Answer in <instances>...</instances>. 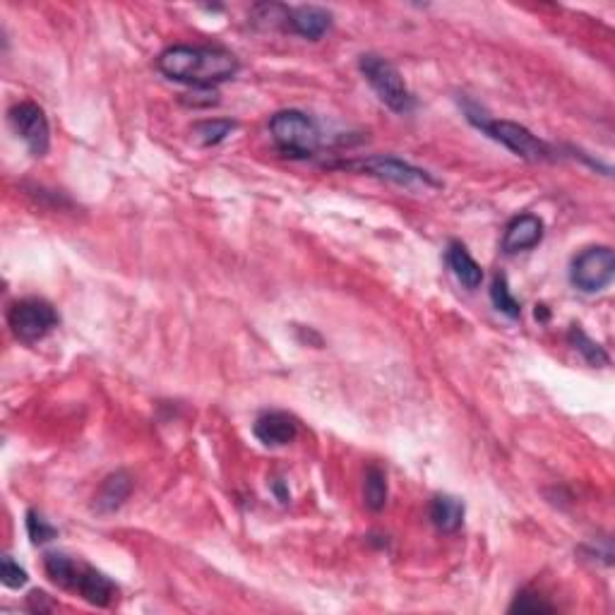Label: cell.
I'll use <instances>...</instances> for the list:
<instances>
[{
  "mask_svg": "<svg viewBox=\"0 0 615 615\" xmlns=\"http://www.w3.org/2000/svg\"><path fill=\"white\" fill-rule=\"evenodd\" d=\"M387 476L380 467H368L363 476V500L373 512L385 510L387 505Z\"/></svg>",
  "mask_w": 615,
  "mask_h": 615,
  "instance_id": "16",
  "label": "cell"
},
{
  "mask_svg": "<svg viewBox=\"0 0 615 615\" xmlns=\"http://www.w3.org/2000/svg\"><path fill=\"white\" fill-rule=\"evenodd\" d=\"M471 123L476 128H481L483 133H488L495 142L505 145L510 152H515L517 157L527 159V161H546L551 159V147L546 142L539 140L531 130L524 128V125L512 123V121H488V118H471Z\"/></svg>",
  "mask_w": 615,
  "mask_h": 615,
  "instance_id": "5",
  "label": "cell"
},
{
  "mask_svg": "<svg viewBox=\"0 0 615 615\" xmlns=\"http://www.w3.org/2000/svg\"><path fill=\"white\" fill-rule=\"evenodd\" d=\"M344 169L370 173V176L382 178V181H390L394 185H402V188H438L440 185L428 171L394 157H370L363 161H354V164H344Z\"/></svg>",
  "mask_w": 615,
  "mask_h": 615,
  "instance_id": "7",
  "label": "cell"
},
{
  "mask_svg": "<svg viewBox=\"0 0 615 615\" xmlns=\"http://www.w3.org/2000/svg\"><path fill=\"white\" fill-rule=\"evenodd\" d=\"M0 579H3L5 587L20 589V587H25L29 577H27V572L22 570V567L17 565L13 558H10V555H5L3 565H0Z\"/></svg>",
  "mask_w": 615,
  "mask_h": 615,
  "instance_id": "22",
  "label": "cell"
},
{
  "mask_svg": "<svg viewBox=\"0 0 615 615\" xmlns=\"http://www.w3.org/2000/svg\"><path fill=\"white\" fill-rule=\"evenodd\" d=\"M358 68H361L366 82L373 87V92L378 94V99L387 109H392L394 113H409L414 109V97H411L404 77L399 75V70L390 61H385L378 53H363L358 58Z\"/></svg>",
  "mask_w": 615,
  "mask_h": 615,
  "instance_id": "3",
  "label": "cell"
},
{
  "mask_svg": "<svg viewBox=\"0 0 615 615\" xmlns=\"http://www.w3.org/2000/svg\"><path fill=\"white\" fill-rule=\"evenodd\" d=\"M510 613H553V606L548 601H543L539 594H534V591H522V594H517V599L512 601Z\"/></svg>",
  "mask_w": 615,
  "mask_h": 615,
  "instance_id": "21",
  "label": "cell"
},
{
  "mask_svg": "<svg viewBox=\"0 0 615 615\" xmlns=\"http://www.w3.org/2000/svg\"><path fill=\"white\" fill-rule=\"evenodd\" d=\"M58 322L61 318H58L56 308L44 298H22L8 310L10 330L25 344L41 342L44 337H49L58 327Z\"/></svg>",
  "mask_w": 615,
  "mask_h": 615,
  "instance_id": "4",
  "label": "cell"
},
{
  "mask_svg": "<svg viewBox=\"0 0 615 615\" xmlns=\"http://www.w3.org/2000/svg\"><path fill=\"white\" fill-rule=\"evenodd\" d=\"M272 140L289 157H313L320 149V128L308 113L303 111H279L270 121Z\"/></svg>",
  "mask_w": 615,
  "mask_h": 615,
  "instance_id": "2",
  "label": "cell"
},
{
  "mask_svg": "<svg viewBox=\"0 0 615 615\" xmlns=\"http://www.w3.org/2000/svg\"><path fill=\"white\" fill-rule=\"evenodd\" d=\"M130 493H133V476L128 471H113L101 481L99 491L94 495V510L101 515L116 512L130 498Z\"/></svg>",
  "mask_w": 615,
  "mask_h": 615,
  "instance_id": "13",
  "label": "cell"
},
{
  "mask_svg": "<svg viewBox=\"0 0 615 615\" xmlns=\"http://www.w3.org/2000/svg\"><path fill=\"white\" fill-rule=\"evenodd\" d=\"M491 298H493V306L498 308L500 313H505L507 318L517 320L519 315H522V306H519L517 298L512 296L505 274H495V279L491 284Z\"/></svg>",
  "mask_w": 615,
  "mask_h": 615,
  "instance_id": "18",
  "label": "cell"
},
{
  "mask_svg": "<svg viewBox=\"0 0 615 615\" xmlns=\"http://www.w3.org/2000/svg\"><path fill=\"white\" fill-rule=\"evenodd\" d=\"M68 591H75L77 596H82L87 603H92V606H99V608L111 606L118 596L116 584H113L104 572H99L97 567L85 565V563H75Z\"/></svg>",
  "mask_w": 615,
  "mask_h": 615,
  "instance_id": "9",
  "label": "cell"
},
{
  "mask_svg": "<svg viewBox=\"0 0 615 615\" xmlns=\"http://www.w3.org/2000/svg\"><path fill=\"white\" fill-rule=\"evenodd\" d=\"M27 534L32 543H37V546H44V543L53 541L58 536V529L49 524V519H44V515H39V512L29 510L27 512Z\"/></svg>",
  "mask_w": 615,
  "mask_h": 615,
  "instance_id": "20",
  "label": "cell"
},
{
  "mask_svg": "<svg viewBox=\"0 0 615 615\" xmlns=\"http://www.w3.org/2000/svg\"><path fill=\"white\" fill-rule=\"evenodd\" d=\"M431 522L443 534H455L464 524V503L455 495H435L431 503Z\"/></svg>",
  "mask_w": 615,
  "mask_h": 615,
  "instance_id": "15",
  "label": "cell"
},
{
  "mask_svg": "<svg viewBox=\"0 0 615 615\" xmlns=\"http://www.w3.org/2000/svg\"><path fill=\"white\" fill-rule=\"evenodd\" d=\"M29 608H32V611H51V603H46V594L44 591H32V594H29Z\"/></svg>",
  "mask_w": 615,
  "mask_h": 615,
  "instance_id": "23",
  "label": "cell"
},
{
  "mask_svg": "<svg viewBox=\"0 0 615 615\" xmlns=\"http://www.w3.org/2000/svg\"><path fill=\"white\" fill-rule=\"evenodd\" d=\"M445 260H447V265H450L452 274L457 277V282L462 284L464 289H469V291L479 289L483 282V270L479 262L471 258L469 250L464 248L462 243H457V241L450 243Z\"/></svg>",
  "mask_w": 615,
  "mask_h": 615,
  "instance_id": "14",
  "label": "cell"
},
{
  "mask_svg": "<svg viewBox=\"0 0 615 615\" xmlns=\"http://www.w3.org/2000/svg\"><path fill=\"white\" fill-rule=\"evenodd\" d=\"M253 433L265 447H284L296 440L298 423L294 416L286 414V411H265V414L258 416V421H255Z\"/></svg>",
  "mask_w": 615,
  "mask_h": 615,
  "instance_id": "10",
  "label": "cell"
},
{
  "mask_svg": "<svg viewBox=\"0 0 615 615\" xmlns=\"http://www.w3.org/2000/svg\"><path fill=\"white\" fill-rule=\"evenodd\" d=\"M332 15L318 5H301V8H289V20L286 29L298 34V37L318 41L330 32Z\"/></svg>",
  "mask_w": 615,
  "mask_h": 615,
  "instance_id": "11",
  "label": "cell"
},
{
  "mask_svg": "<svg viewBox=\"0 0 615 615\" xmlns=\"http://www.w3.org/2000/svg\"><path fill=\"white\" fill-rule=\"evenodd\" d=\"M570 344L575 346L579 354L587 358V363H591L594 368L606 366V363H608L606 351H603L596 342H591V339L582 330H579V327H572V330H570Z\"/></svg>",
  "mask_w": 615,
  "mask_h": 615,
  "instance_id": "19",
  "label": "cell"
},
{
  "mask_svg": "<svg viewBox=\"0 0 615 615\" xmlns=\"http://www.w3.org/2000/svg\"><path fill=\"white\" fill-rule=\"evenodd\" d=\"M615 277V255L608 246H594L582 250L575 260H572L570 279L584 294H596L611 286Z\"/></svg>",
  "mask_w": 615,
  "mask_h": 615,
  "instance_id": "6",
  "label": "cell"
},
{
  "mask_svg": "<svg viewBox=\"0 0 615 615\" xmlns=\"http://www.w3.org/2000/svg\"><path fill=\"white\" fill-rule=\"evenodd\" d=\"M157 68L173 82L195 89H212L238 75V58L219 46H171L161 51Z\"/></svg>",
  "mask_w": 615,
  "mask_h": 615,
  "instance_id": "1",
  "label": "cell"
},
{
  "mask_svg": "<svg viewBox=\"0 0 615 615\" xmlns=\"http://www.w3.org/2000/svg\"><path fill=\"white\" fill-rule=\"evenodd\" d=\"M10 123H13L15 133L22 137V142L34 157H44L49 152L51 128L41 106L34 104V101H20L10 109Z\"/></svg>",
  "mask_w": 615,
  "mask_h": 615,
  "instance_id": "8",
  "label": "cell"
},
{
  "mask_svg": "<svg viewBox=\"0 0 615 615\" xmlns=\"http://www.w3.org/2000/svg\"><path fill=\"white\" fill-rule=\"evenodd\" d=\"M543 241V222L536 214H519L507 224L503 236L505 253H524Z\"/></svg>",
  "mask_w": 615,
  "mask_h": 615,
  "instance_id": "12",
  "label": "cell"
},
{
  "mask_svg": "<svg viewBox=\"0 0 615 615\" xmlns=\"http://www.w3.org/2000/svg\"><path fill=\"white\" fill-rule=\"evenodd\" d=\"M234 130L236 123L229 121V118H214V121H200L193 125L195 140L205 147L219 145V142H224Z\"/></svg>",
  "mask_w": 615,
  "mask_h": 615,
  "instance_id": "17",
  "label": "cell"
}]
</instances>
